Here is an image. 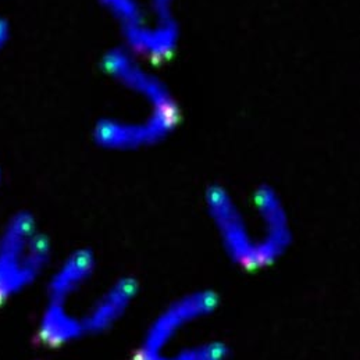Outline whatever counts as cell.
<instances>
[{
    "label": "cell",
    "mask_w": 360,
    "mask_h": 360,
    "mask_svg": "<svg viewBox=\"0 0 360 360\" xmlns=\"http://www.w3.org/2000/svg\"><path fill=\"white\" fill-rule=\"evenodd\" d=\"M94 259L88 252H77L70 256L56 273L52 281L53 300H67L92 274Z\"/></svg>",
    "instance_id": "obj_5"
},
{
    "label": "cell",
    "mask_w": 360,
    "mask_h": 360,
    "mask_svg": "<svg viewBox=\"0 0 360 360\" xmlns=\"http://www.w3.org/2000/svg\"><path fill=\"white\" fill-rule=\"evenodd\" d=\"M44 335L53 344L71 341L85 331L84 320L72 316L64 306V302L53 300L44 317Z\"/></svg>",
    "instance_id": "obj_6"
},
{
    "label": "cell",
    "mask_w": 360,
    "mask_h": 360,
    "mask_svg": "<svg viewBox=\"0 0 360 360\" xmlns=\"http://www.w3.org/2000/svg\"><path fill=\"white\" fill-rule=\"evenodd\" d=\"M219 300L216 292L200 290L172 302L150 323L141 349L166 352L185 327L213 313L217 309Z\"/></svg>",
    "instance_id": "obj_2"
},
{
    "label": "cell",
    "mask_w": 360,
    "mask_h": 360,
    "mask_svg": "<svg viewBox=\"0 0 360 360\" xmlns=\"http://www.w3.org/2000/svg\"><path fill=\"white\" fill-rule=\"evenodd\" d=\"M206 205L231 260L246 270L262 269L257 234L234 198L224 188L213 186L206 195Z\"/></svg>",
    "instance_id": "obj_1"
},
{
    "label": "cell",
    "mask_w": 360,
    "mask_h": 360,
    "mask_svg": "<svg viewBox=\"0 0 360 360\" xmlns=\"http://www.w3.org/2000/svg\"><path fill=\"white\" fill-rule=\"evenodd\" d=\"M227 356V345L216 340L186 345L172 355L173 360H226Z\"/></svg>",
    "instance_id": "obj_7"
},
{
    "label": "cell",
    "mask_w": 360,
    "mask_h": 360,
    "mask_svg": "<svg viewBox=\"0 0 360 360\" xmlns=\"http://www.w3.org/2000/svg\"><path fill=\"white\" fill-rule=\"evenodd\" d=\"M134 360H173V358L166 352H153V351H145L139 348Z\"/></svg>",
    "instance_id": "obj_8"
},
{
    "label": "cell",
    "mask_w": 360,
    "mask_h": 360,
    "mask_svg": "<svg viewBox=\"0 0 360 360\" xmlns=\"http://www.w3.org/2000/svg\"><path fill=\"white\" fill-rule=\"evenodd\" d=\"M253 205L260 226L257 230L260 266L267 267L278 260L291 245L290 217L280 196L267 186L256 191Z\"/></svg>",
    "instance_id": "obj_3"
},
{
    "label": "cell",
    "mask_w": 360,
    "mask_h": 360,
    "mask_svg": "<svg viewBox=\"0 0 360 360\" xmlns=\"http://www.w3.org/2000/svg\"><path fill=\"white\" fill-rule=\"evenodd\" d=\"M138 290V283L132 277H122L113 283L82 317L85 330L99 333L113 327L131 307Z\"/></svg>",
    "instance_id": "obj_4"
}]
</instances>
